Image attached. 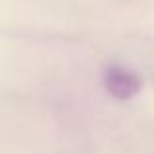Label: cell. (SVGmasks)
Masks as SVG:
<instances>
[{"instance_id": "cell-1", "label": "cell", "mask_w": 154, "mask_h": 154, "mask_svg": "<svg viewBox=\"0 0 154 154\" xmlns=\"http://www.w3.org/2000/svg\"><path fill=\"white\" fill-rule=\"evenodd\" d=\"M105 90L117 100H129L140 92V80L135 72L121 66H111L103 76Z\"/></svg>"}]
</instances>
